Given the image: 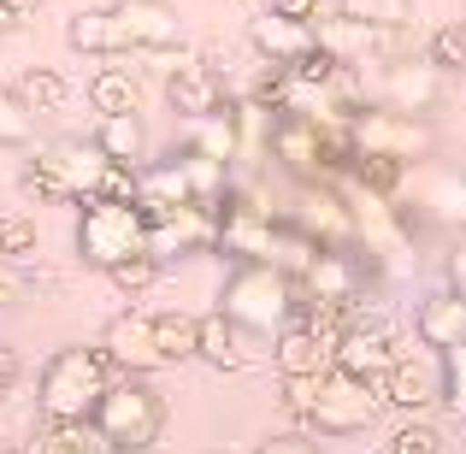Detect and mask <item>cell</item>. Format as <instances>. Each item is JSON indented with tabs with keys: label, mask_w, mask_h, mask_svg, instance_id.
I'll list each match as a JSON object with an SVG mask.
<instances>
[{
	"label": "cell",
	"mask_w": 466,
	"mask_h": 454,
	"mask_svg": "<svg viewBox=\"0 0 466 454\" xmlns=\"http://www.w3.org/2000/svg\"><path fill=\"white\" fill-rule=\"evenodd\" d=\"M35 218H24V213H0V260H12V266H30V254H35Z\"/></svg>",
	"instance_id": "4316f807"
},
{
	"label": "cell",
	"mask_w": 466,
	"mask_h": 454,
	"mask_svg": "<svg viewBox=\"0 0 466 454\" xmlns=\"http://www.w3.org/2000/svg\"><path fill=\"white\" fill-rule=\"evenodd\" d=\"M71 54L118 59V54H171L183 47V18L171 0H118L101 12H77L66 24Z\"/></svg>",
	"instance_id": "6da1fadb"
},
{
	"label": "cell",
	"mask_w": 466,
	"mask_h": 454,
	"mask_svg": "<svg viewBox=\"0 0 466 454\" xmlns=\"http://www.w3.org/2000/svg\"><path fill=\"white\" fill-rule=\"evenodd\" d=\"M18 372H24V366H18V348H0V396L18 384Z\"/></svg>",
	"instance_id": "8d00e7d4"
},
{
	"label": "cell",
	"mask_w": 466,
	"mask_h": 454,
	"mask_svg": "<svg viewBox=\"0 0 466 454\" xmlns=\"http://www.w3.org/2000/svg\"><path fill=\"white\" fill-rule=\"evenodd\" d=\"M461 183H466V171H461Z\"/></svg>",
	"instance_id": "ab89813d"
},
{
	"label": "cell",
	"mask_w": 466,
	"mask_h": 454,
	"mask_svg": "<svg viewBox=\"0 0 466 454\" xmlns=\"http://www.w3.org/2000/svg\"><path fill=\"white\" fill-rule=\"evenodd\" d=\"M349 177L366 183L372 195H390V201H401V183L413 177V166H401V159H390V154H360Z\"/></svg>",
	"instance_id": "cb8c5ba5"
},
{
	"label": "cell",
	"mask_w": 466,
	"mask_h": 454,
	"mask_svg": "<svg viewBox=\"0 0 466 454\" xmlns=\"http://www.w3.org/2000/svg\"><path fill=\"white\" fill-rule=\"evenodd\" d=\"M278 396H284V413L296 419V431L308 437H360L384 408L378 384H360L337 366L319 378H278Z\"/></svg>",
	"instance_id": "7a4b0ae2"
},
{
	"label": "cell",
	"mask_w": 466,
	"mask_h": 454,
	"mask_svg": "<svg viewBox=\"0 0 466 454\" xmlns=\"http://www.w3.org/2000/svg\"><path fill=\"white\" fill-rule=\"evenodd\" d=\"M254 454H325V449H319L308 431H284V437H266Z\"/></svg>",
	"instance_id": "836d02e7"
},
{
	"label": "cell",
	"mask_w": 466,
	"mask_h": 454,
	"mask_svg": "<svg viewBox=\"0 0 466 454\" xmlns=\"http://www.w3.org/2000/svg\"><path fill=\"white\" fill-rule=\"evenodd\" d=\"M166 101L183 125H189V118H207V113L225 106V77H218V66H207L201 54H177V66L166 71Z\"/></svg>",
	"instance_id": "5bb4252c"
},
{
	"label": "cell",
	"mask_w": 466,
	"mask_h": 454,
	"mask_svg": "<svg viewBox=\"0 0 466 454\" xmlns=\"http://www.w3.org/2000/svg\"><path fill=\"white\" fill-rule=\"evenodd\" d=\"M284 218L319 248H354V207L337 183H296V201L284 207Z\"/></svg>",
	"instance_id": "9c48e42d"
},
{
	"label": "cell",
	"mask_w": 466,
	"mask_h": 454,
	"mask_svg": "<svg viewBox=\"0 0 466 454\" xmlns=\"http://www.w3.org/2000/svg\"><path fill=\"white\" fill-rule=\"evenodd\" d=\"M106 277H113V289H118V296H130V301H137V296H148V289L159 284V260H154V254H130V260H118Z\"/></svg>",
	"instance_id": "83f0119b"
},
{
	"label": "cell",
	"mask_w": 466,
	"mask_h": 454,
	"mask_svg": "<svg viewBox=\"0 0 466 454\" xmlns=\"http://www.w3.org/2000/svg\"><path fill=\"white\" fill-rule=\"evenodd\" d=\"M378 396H384V408H396L401 419L408 413H425V408H443V354L437 348H401L396 366H390L384 378H378Z\"/></svg>",
	"instance_id": "30bf717a"
},
{
	"label": "cell",
	"mask_w": 466,
	"mask_h": 454,
	"mask_svg": "<svg viewBox=\"0 0 466 454\" xmlns=\"http://www.w3.org/2000/svg\"><path fill=\"white\" fill-rule=\"evenodd\" d=\"M35 6H42V0H0V12H6V18H12V24H24V18H30V12H35Z\"/></svg>",
	"instance_id": "74e56055"
},
{
	"label": "cell",
	"mask_w": 466,
	"mask_h": 454,
	"mask_svg": "<svg viewBox=\"0 0 466 454\" xmlns=\"http://www.w3.org/2000/svg\"><path fill=\"white\" fill-rule=\"evenodd\" d=\"M443 408H449V419L466 425V342L443 348Z\"/></svg>",
	"instance_id": "f546056e"
},
{
	"label": "cell",
	"mask_w": 466,
	"mask_h": 454,
	"mask_svg": "<svg viewBox=\"0 0 466 454\" xmlns=\"http://www.w3.org/2000/svg\"><path fill=\"white\" fill-rule=\"evenodd\" d=\"M354 148L360 154H390V159H401V166H420V159H431L437 154V125L425 113H396V106H384V101H366L360 113H354Z\"/></svg>",
	"instance_id": "ba28073f"
},
{
	"label": "cell",
	"mask_w": 466,
	"mask_h": 454,
	"mask_svg": "<svg viewBox=\"0 0 466 454\" xmlns=\"http://www.w3.org/2000/svg\"><path fill=\"white\" fill-rule=\"evenodd\" d=\"M95 431H101L106 454H148L159 437H166V396L148 384V378L118 372L106 384L101 408H95Z\"/></svg>",
	"instance_id": "277c9868"
},
{
	"label": "cell",
	"mask_w": 466,
	"mask_h": 454,
	"mask_svg": "<svg viewBox=\"0 0 466 454\" xmlns=\"http://www.w3.org/2000/svg\"><path fill=\"white\" fill-rule=\"evenodd\" d=\"M35 289H47V277H42V272H24V266L0 260V307H24V301L35 296Z\"/></svg>",
	"instance_id": "1f68e13d"
},
{
	"label": "cell",
	"mask_w": 466,
	"mask_h": 454,
	"mask_svg": "<svg viewBox=\"0 0 466 454\" xmlns=\"http://www.w3.org/2000/svg\"><path fill=\"white\" fill-rule=\"evenodd\" d=\"M0 454H24V449H6V443H0Z\"/></svg>",
	"instance_id": "f35d334b"
},
{
	"label": "cell",
	"mask_w": 466,
	"mask_h": 454,
	"mask_svg": "<svg viewBox=\"0 0 466 454\" xmlns=\"http://www.w3.org/2000/svg\"><path fill=\"white\" fill-rule=\"evenodd\" d=\"M425 59L437 71H466V18H443L425 42Z\"/></svg>",
	"instance_id": "d4e9b609"
},
{
	"label": "cell",
	"mask_w": 466,
	"mask_h": 454,
	"mask_svg": "<svg viewBox=\"0 0 466 454\" xmlns=\"http://www.w3.org/2000/svg\"><path fill=\"white\" fill-rule=\"evenodd\" d=\"M390 454H443V431H437L425 413H408V419L390 431Z\"/></svg>",
	"instance_id": "484cf974"
},
{
	"label": "cell",
	"mask_w": 466,
	"mask_h": 454,
	"mask_svg": "<svg viewBox=\"0 0 466 454\" xmlns=\"http://www.w3.org/2000/svg\"><path fill=\"white\" fill-rule=\"evenodd\" d=\"M77 254H83V266H95V272H113V266L130 260V254H148V218H142V207L89 195L83 213H77Z\"/></svg>",
	"instance_id": "52a82bcc"
},
{
	"label": "cell",
	"mask_w": 466,
	"mask_h": 454,
	"mask_svg": "<svg viewBox=\"0 0 466 454\" xmlns=\"http://www.w3.org/2000/svg\"><path fill=\"white\" fill-rule=\"evenodd\" d=\"M413 337H420L425 348H437V354L466 342V301L455 289H431V296L420 301V313H413Z\"/></svg>",
	"instance_id": "ac0fdd59"
},
{
	"label": "cell",
	"mask_w": 466,
	"mask_h": 454,
	"mask_svg": "<svg viewBox=\"0 0 466 454\" xmlns=\"http://www.w3.org/2000/svg\"><path fill=\"white\" fill-rule=\"evenodd\" d=\"M337 342H342V330H319V325L289 318V325L272 337L278 378H319V372H330V366H337Z\"/></svg>",
	"instance_id": "4fadbf2b"
},
{
	"label": "cell",
	"mask_w": 466,
	"mask_h": 454,
	"mask_svg": "<svg viewBox=\"0 0 466 454\" xmlns=\"http://www.w3.org/2000/svg\"><path fill=\"white\" fill-rule=\"evenodd\" d=\"M154 342H159V360H166V366L195 360V342H201V318H195V313H154Z\"/></svg>",
	"instance_id": "603a6c76"
},
{
	"label": "cell",
	"mask_w": 466,
	"mask_h": 454,
	"mask_svg": "<svg viewBox=\"0 0 466 454\" xmlns=\"http://www.w3.org/2000/svg\"><path fill=\"white\" fill-rule=\"evenodd\" d=\"M89 106L101 118H113V113H142V83H137V71H125V66H101L89 77Z\"/></svg>",
	"instance_id": "44dd1931"
},
{
	"label": "cell",
	"mask_w": 466,
	"mask_h": 454,
	"mask_svg": "<svg viewBox=\"0 0 466 454\" xmlns=\"http://www.w3.org/2000/svg\"><path fill=\"white\" fill-rule=\"evenodd\" d=\"M12 95H18V101L30 106L35 118H47V113H59V106L71 101V83L59 77L54 66H30V71H18V83H12Z\"/></svg>",
	"instance_id": "7402d4cb"
},
{
	"label": "cell",
	"mask_w": 466,
	"mask_h": 454,
	"mask_svg": "<svg viewBox=\"0 0 466 454\" xmlns=\"http://www.w3.org/2000/svg\"><path fill=\"white\" fill-rule=\"evenodd\" d=\"M272 12H284V18H296V24H319V18H325L319 0H272Z\"/></svg>",
	"instance_id": "d590c367"
},
{
	"label": "cell",
	"mask_w": 466,
	"mask_h": 454,
	"mask_svg": "<svg viewBox=\"0 0 466 454\" xmlns=\"http://www.w3.org/2000/svg\"><path fill=\"white\" fill-rule=\"evenodd\" d=\"M443 277H449V289H455V296L466 301V237L443 254Z\"/></svg>",
	"instance_id": "e575fe53"
},
{
	"label": "cell",
	"mask_w": 466,
	"mask_h": 454,
	"mask_svg": "<svg viewBox=\"0 0 466 454\" xmlns=\"http://www.w3.org/2000/svg\"><path fill=\"white\" fill-rule=\"evenodd\" d=\"M337 12L366 24H413V0H337Z\"/></svg>",
	"instance_id": "4dcf8cb0"
},
{
	"label": "cell",
	"mask_w": 466,
	"mask_h": 454,
	"mask_svg": "<svg viewBox=\"0 0 466 454\" xmlns=\"http://www.w3.org/2000/svg\"><path fill=\"white\" fill-rule=\"evenodd\" d=\"M183 148H195V154H207V159H225V166H237L242 159V130H237V106H218V113H207V118H189L183 125Z\"/></svg>",
	"instance_id": "d6986e66"
},
{
	"label": "cell",
	"mask_w": 466,
	"mask_h": 454,
	"mask_svg": "<svg viewBox=\"0 0 466 454\" xmlns=\"http://www.w3.org/2000/svg\"><path fill=\"white\" fill-rule=\"evenodd\" d=\"M101 348H106V360L118 366V372H130V378H148L159 372V342H154V313H142V307H125V313H113L101 325Z\"/></svg>",
	"instance_id": "7c38bea8"
},
{
	"label": "cell",
	"mask_w": 466,
	"mask_h": 454,
	"mask_svg": "<svg viewBox=\"0 0 466 454\" xmlns=\"http://www.w3.org/2000/svg\"><path fill=\"white\" fill-rule=\"evenodd\" d=\"M113 378H118V366L106 360L101 342L95 348H83V342L54 348L42 378H35V408H42V419H95Z\"/></svg>",
	"instance_id": "3957f363"
},
{
	"label": "cell",
	"mask_w": 466,
	"mask_h": 454,
	"mask_svg": "<svg viewBox=\"0 0 466 454\" xmlns=\"http://www.w3.org/2000/svg\"><path fill=\"white\" fill-rule=\"evenodd\" d=\"M313 42H319L313 24H296V18H284V12H260V18H248V47L260 59H272V66H296Z\"/></svg>",
	"instance_id": "e0dca14e"
},
{
	"label": "cell",
	"mask_w": 466,
	"mask_h": 454,
	"mask_svg": "<svg viewBox=\"0 0 466 454\" xmlns=\"http://www.w3.org/2000/svg\"><path fill=\"white\" fill-rule=\"evenodd\" d=\"M218 313H230L248 337H278L296 313V277L284 266H237L218 289Z\"/></svg>",
	"instance_id": "5b68a950"
},
{
	"label": "cell",
	"mask_w": 466,
	"mask_h": 454,
	"mask_svg": "<svg viewBox=\"0 0 466 454\" xmlns=\"http://www.w3.org/2000/svg\"><path fill=\"white\" fill-rule=\"evenodd\" d=\"M95 148L106 159H118V166H148V125H142V113H113L95 125Z\"/></svg>",
	"instance_id": "ffe728a7"
},
{
	"label": "cell",
	"mask_w": 466,
	"mask_h": 454,
	"mask_svg": "<svg viewBox=\"0 0 466 454\" xmlns=\"http://www.w3.org/2000/svg\"><path fill=\"white\" fill-rule=\"evenodd\" d=\"M101 201H137L142 195V166H118V159H106V171H101Z\"/></svg>",
	"instance_id": "d6a6232c"
},
{
	"label": "cell",
	"mask_w": 466,
	"mask_h": 454,
	"mask_svg": "<svg viewBox=\"0 0 466 454\" xmlns=\"http://www.w3.org/2000/svg\"><path fill=\"white\" fill-rule=\"evenodd\" d=\"M101 171H106V154L89 136V142H54V148H42L35 159H24L18 183H24V195L59 207V201H89L101 189Z\"/></svg>",
	"instance_id": "8992f818"
},
{
	"label": "cell",
	"mask_w": 466,
	"mask_h": 454,
	"mask_svg": "<svg viewBox=\"0 0 466 454\" xmlns=\"http://www.w3.org/2000/svg\"><path fill=\"white\" fill-rule=\"evenodd\" d=\"M396 354H401V337H396V325H390L384 313H354L349 318V330H342V342H337V372H349V378H360V384H378V378L396 366Z\"/></svg>",
	"instance_id": "8fae6325"
},
{
	"label": "cell",
	"mask_w": 466,
	"mask_h": 454,
	"mask_svg": "<svg viewBox=\"0 0 466 454\" xmlns=\"http://www.w3.org/2000/svg\"><path fill=\"white\" fill-rule=\"evenodd\" d=\"M195 360H207L213 372H248L254 354H248V330L237 325L230 313H201V342H195Z\"/></svg>",
	"instance_id": "2e32d148"
},
{
	"label": "cell",
	"mask_w": 466,
	"mask_h": 454,
	"mask_svg": "<svg viewBox=\"0 0 466 454\" xmlns=\"http://www.w3.org/2000/svg\"><path fill=\"white\" fill-rule=\"evenodd\" d=\"M35 136V113L12 89H0V148H24Z\"/></svg>",
	"instance_id": "f1b7e54d"
},
{
	"label": "cell",
	"mask_w": 466,
	"mask_h": 454,
	"mask_svg": "<svg viewBox=\"0 0 466 454\" xmlns=\"http://www.w3.org/2000/svg\"><path fill=\"white\" fill-rule=\"evenodd\" d=\"M443 77L449 71H437L431 59H396V66H384V95L378 101L396 106V113H431L443 101Z\"/></svg>",
	"instance_id": "9a60e30c"
}]
</instances>
